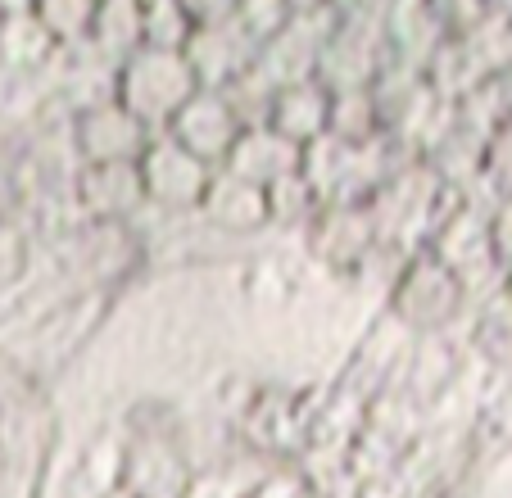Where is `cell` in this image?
I'll return each mask as SVG.
<instances>
[{
	"label": "cell",
	"instance_id": "6da1fadb",
	"mask_svg": "<svg viewBox=\"0 0 512 498\" xmlns=\"http://www.w3.org/2000/svg\"><path fill=\"white\" fill-rule=\"evenodd\" d=\"M200 91L195 82L191 64H186L182 50H155V46H141L127 55L123 68V100H127V114L136 123H173V114L186 105V100Z\"/></svg>",
	"mask_w": 512,
	"mask_h": 498
},
{
	"label": "cell",
	"instance_id": "7a4b0ae2",
	"mask_svg": "<svg viewBox=\"0 0 512 498\" xmlns=\"http://www.w3.org/2000/svg\"><path fill=\"white\" fill-rule=\"evenodd\" d=\"M236 136H241V118L236 105L213 91H195L182 109L173 114V141L186 154H195L200 163L218 159V154H232Z\"/></svg>",
	"mask_w": 512,
	"mask_h": 498
},
{
	"label": "cell",
	"instance_id": "3957f363",
	"mask_svg": "<svg viewBox=\"0 0 512 498\" xmlns=\"http://www.w3.org/2000/svg\"><path fill=\"white\" fill-rule=\"evenodd\" d=\"M141 186L155 195V200L191 204L209 191V177H204V163L195 159V154H186L177 141H164V145H150V150H145Z\"/></svg>",
	"mask_w": 512,
	"mask_h": 498
},
{
	"label": "cell",
	"instance_id": "277c9868",
	"mask_svg": "<svg viewBox=\"0 0 512 498\" xmlns=\"http://www.w3.org/2000/svg\"><path fill=\"white\" fill-rule=\"evenodd\" d=\"M295 163H300V145L277 132H241L232 145V168L250 186L281 182V177L295 173Z\"/></svg>",
	"mask_w": 512,
	"mask_h": 498
},
{
	"label": "cell",
	"instance_id": "5b68a950",
	"mask_svg": "<svg viewBox=\"0 0 512 498\" xmlns=\"http://www.w3.org/2000/svg\"><path fill=\"white\" fill-rule=\"evenodd\" d=\"M331 118V96L322 87H309V82H286L272 100V132L286 136V141H309L327 127Z\"/></svg>",
	"mask_w": 512,
	"mask_h": 498
},
{
	"label": "cell",
	"instance_id": "8992f818",
	"mask_svg": "<svg viewBox=\"0 0 512 498\" xmlns=\"http://www.w3.org/2000/svg\"><path fill=\"white\" fill-rule=\"evenodd\" d=\"M91 37H96V46L118 50V55L141 50V0H100Z\"/></svg>",
	"mask_w": 512,
	"mask_h": 498
},
{
	"label": "cell",
	"instance_id": "52a82bcc",
	"mask_svg": "<svg viewBox=\"0 0 512 498\" xmlns=\"http://www.w3.org/2000/svg\"><path fill=\"white\" fill-rule=\"evenodd\" d=\"M96 5L100 0H37L32 14L50 32V41H78V37H91Z\"/></svg>",
	"mask_w": 512,
	"mask_h": 498
},
{
	"label": "cell",
	"instance_id": "ba28073f",
	"mask_svg": "<svg viewBox=\"0 0 512 498\" xmlns=\"http://www.w3.org/2000/svg\"><path fill=\"white\" fill-rule=\"evenodd\" d=\"M50 50V32L37 23V14H5L0 19V55L10 64H37Z\"/></svg>",
	"mask_w": 512,
	"mask_h": 498
},
{
	"label": "cell",
	"instance_id": "9c48e42d",
	"mask_svg": "<svg viewBox=\"0 0 512 498\" xmlns=\"http://www.w3.org/2000/svg\"><path fill=\"white\" fill-rule=\"evenodd\" d=\"M182 10L191 14V23H232L241 14V0H182Z\"/></svg>",
	"mask_w": 512,
	"mask_h": 498
},
{
	"label": "cell",
	"instance_id": "30bf717a",
	"mask_svg": "<svg viewBox=\"0 0 512 498\" xmlns=\"http://www.w3.org/2000/svg\"><path fill=\"white\" fill-rule=\"evenodd\" d=\"M494 245H499L503 254H508V259H512V204H508V209H503L499 227H494Z\"/></svg>",
	"mask_w": 512,
	"mask_h": 498
},
{
	"label": "cell",
	"instance_id": "8fae6325",
	"mask_svg": "<svg viewBox=\"0 0 512 498\" xmlns=\"http://www.w3.org/2000/svg\"><path fill=\"white\" fill-rule=\"evenodd\" d=\"M141 5H145V10H150V5H173V0H141Z\"/></svg>",
	"mask_w": 512,
	"mask_h": 498
},
{
	"label": "cell",
	"instance_id": "7c38bea8",
	"mask_svg": "<svg viewBox=\"0 0 512 498\" xmlns=\"http://www.w3.org/2000/svg\"><path fill=\"white\" fill-rule=\"evenodd\" d=\"M0 19H5V14H0Z\"/></svg>",
	"mask_w": 512,
	"mask_h": 498
}]
</instances>
